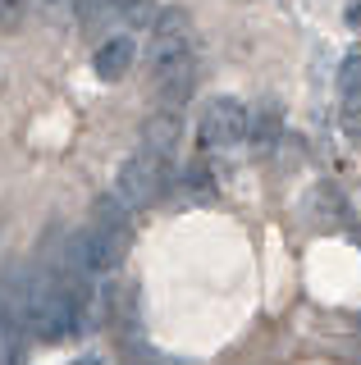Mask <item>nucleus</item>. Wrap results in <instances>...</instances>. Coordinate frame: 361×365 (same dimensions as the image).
Listing matches in <instances>:
<instances>
[{
	"label": "nucleus",
	"mask_w": 361,
	"mask_h": 365,
	"mask_svg": "<svg viewBox=\"0 0 361 365\" xmlns=\"http://www.w3.org/2000/svg\"><path fill=\"white\" fill-rule=\"evenodd\" d=\"M128 242H133V224H128V210L115 201V197H101L92 205V224L78 233L73 242V256L87 274H110L123 265L128 256Z\"/></svg>",
	"instance_id": "nucleus-1"
},
{
	"label": "nucleus",
	"mask_w": 361,
	"mask_h": 365,
	"mask_svg": "<svg viewBox=\"0 0 361 365\" xmlns=\"http://www.w3.org/2000/svg\"><path fill=\"white\" fill-rule=\"evenodd\" d=\"M165 187H169V160L161 155H151V151H133L128 160L119 165V174H115V201L123 205V210H146V205H156L165 197Z\"/></svg>",
	"instance_id": "nucleus-2"
},
{
	"label": "nucleus",
	"mask_w": 361,
	"mask_h": 365,
	"mask_svg": "<svg viewBox=\"0 0 361 365\" xmlns=\"http://www.w3.org/2000/svg\"><path fill=\"white\" fill-rule=\"evenodd\" d=\"M193 60H197V32L188 9H174V5L161 9L151 28V73H165V68L193 64Z\"/></svg>",
	"instance_id": "nucleus-3"
},
{
	"label": "nucleus",
	"mask_w": 361,
	"mask_h": 365,
	"mask_svg": "<svg viewBox=\"0 0 361 365\" xmlns=\"http://www.w3.org/2000/svg\"><path fill=\"white\" fill-rule=\"evenodd\" d=\"M197 137L206 151H233L247 137V106L238 96H210L197 114Z\"/></svg>",
	"instance_id": "nucleus-4"
},
{
	"label": "nucleus",
	"mask_w": 361,
	"mask_h": 365,
	"mask_svg": "<svg viewBox=\"0 0 361 365\" xmlns=\"http://www.w3.org/2000/svg\"><path fill=\"white\" fill-rule=\"evenodd\" d=\"M87 32H128V23H142L146 19V0H83L78 9Z\"/></svg>",
	"instance_id": "nucleus-5"
},
{
	"label": "nucleus",
	"mask_w": 361,
	"mask_h": 365,
	"mask_svg": "<svg viewBox=\"0 0 361 365\" xmlns=\"http://www.w3.org/2000/svg\"><path fill=\"white\" fill-rule=\"evenodd\" d=\"M133 60H138V37L133 32H115L92 51V73L101 83H119L123 73H133Z\"/></svg>",
	"instance_id": "nucleus-6"
},
{
	"label": "nucleus",
	"mask_w": 361,
	"mask_h": 365,
	"mask_svg": "<svg viewBox=\"0 0 361 365\" xmlns=\"http://www.w3.org/2000/svg\"><path fill=\"white\" fill-rule=\"evenodd\" d=\"M279 133H284V110L275 101H261L256 110H247V142H252L256 155H265L279 142Z\"/></svg>",
	"instance_id": "nucleus-7"
},
{
	"label": "nucleus",
	"mask_w": 361,
	"mask_h": 365,
	"mask_svg": "<svg viewBox=\"0 0 361 365\" xmlns=\"http://www.w3.org/2000/svg\"><path fill=\"white\" fill-rule=\"evenodd\" d=\"M178 128H183V119H178V114H165V110H156L151 119L142 123V151H151V155H161V160H174Z\"/></svg>",
	"instance_id": "nucleus-8"
},
{
	"label": "nucleus",
	"mask_w": 361,
	"mask_h": 365,
	"mask_svg": "<svg viewBox=\"0 0 361 365\" xmlns=\"http://www.w3.org/2000/svg\"><path fill=\"white\" fill-rule=\"evenodd\" d=\"M338 96H343L347 119L361 114V55H347L343 68H338Z\"/></svg>",
	"instance_id": "nucleus-9"
},
{
	"label": "nucleus",
	"mask_w": 361,
	"mask_h": 365,
	"mask_svg": "<svg viewBox=\"0 0 361 365\" xmlns=\"http://www.w3.org/2000/svg\"><path fill=\"white\" fill-rule=\"evenodd\" d=\"M0 365H19V324L0 302Z\"/></svg>",
	"instance_id": "nucleus-10"
},
{
	"label": "nucleus",
	"mask_w": 361,
	"mask_h": 365,
	"mask_svg": "<svg viewBox=\"0 0 361 365\" xmlns=\"http://www.w3.org/2000/svg\"><path fill=\"white\" fill-rule=\"evenodd\" d=\"M128 365H169V361L156 356L151 347H128Z\"/></svg>",
	"instance_id": "nucleus-11"
},
{
	"label": "nucleus",
	"mask_w": 361,
	"mask_h": 365,
	"mask_svg": "<svg viewBox=\"0 0 361 365\" xmlns=\"http://www.w3.org/2000/svg\"><path fill=\"white\" fill-rule=\"evenodd\" d=\"M24 19V0H0V23H19Z\"/></svg>",
	"instance_id": "nucleus-12"
},
{
	"label": "nucleus",
	"mask_w": 361,
	"mask_h": 365,
	"mask_svg": "<svg viewBox=\"0 0 361 365\" xmlns=\"http://www.w3.org/2000/svg\"><path fill=\"white\" fill-rule=\"evenodd\" d=\"M347 23H352V28H361V0H357V5H347V14H343Z\"/></svg>",
	"instance_id": "nucleus-13"
},
{
	"label": "nucleus",
	"mask_w": 361,
	"mask_h": 365,
	"mask_svg": "<svg viewBox=\"0 0 361 365\" xmlns=\"http://www.w3.org/2000/svg\"><path fill=\"white\" fill-rule=\"evenodd\" d=\"M69 365H106L101 356H78V361H69Z\"/></svg>",
	"instance_id": "nucleus-14"
},
{
	"label": "nucleus",
	"mask_w": 361,
	"mask_h": 365,
	"mask_svg": "<svg viewBox=\"0 0 361 365\" xmlns=\"http://www.w3.org/2000/svg\"><path fill=\"white\" fill-rule=\"evenodd\" d=\"M46 5H55V0H46Z\"/></svg>",
	"instance_id": "nucleus-15"
}]
</instances>
